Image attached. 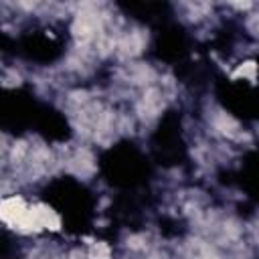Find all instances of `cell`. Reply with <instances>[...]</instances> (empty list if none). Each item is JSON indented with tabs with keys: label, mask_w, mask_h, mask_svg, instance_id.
Returning a JSON list of instances; mask_svg holds the SVG:
<instances>
[{
	"label": "cell",
	"mask_w": 259,
	"mask_h": 259,
	"mask_svg": "<svg viewBox=\"0 0 259 259\" xmlns=\"http://www.w3.org/2000/svg\"><path fill=\"white\" fill-rule=\"evenodd\" d=\"M71 257H79V253H71ZM85 255H81V259H83Z\"/></svg>",
	"instance_id": "obj_1"
}]
</instances>
